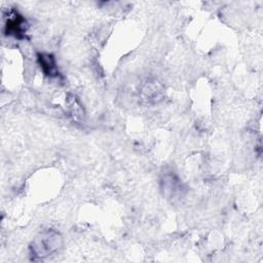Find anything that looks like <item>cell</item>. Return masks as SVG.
I'll return each instance as SVG.
<instances>
[{"instance_id":"6da1fadb","label":"cell","mask_w":263,"mask_h":263,"mask_svg":"<svg viewBox=\"0 0 263 263\" xmlns=\"http://www.w3.org/2000/svg\"><path fill=\"white\" fill-rule=\"evenodd\" d=\"M63 245L62 235L55 230H46L40 232L32 241L30 246L31 254L38 258L43 259L57 252Z\"/></svg>"},{"instance_id":"7a4b0ae2","label":"cell","mask_w":263,"mask_h":263,"mask_svg":"<svg viewBox=\"0 0 263 263\" xmlns=\"http://www.w3.org/2000/svg\"><path fill=\"white\" fill-rule=\"evenodd\" d=\"M5 33L7 35H12L16 38H22L27 31V22L23 15L17 11L11 10L8 12L7 18L5 21Z\"/></svg>"},{"instance_id":"3957f363","label":"cell","mask_w":263,"mask_h":263,"mask_svg":"<svg viewBox=\"0 0 263 263\" xmlns=\"http://www.w3.org/2000/svg\"><path fill=\"white\" fill-rule=\"evenodd\" d=\"M38 60H39L40 67L42 68L43 72L46 75H48L50 77L58 75V68L55 66V62L50 54L41 53V54H39Z\"/></svg>"}]
</instances>
